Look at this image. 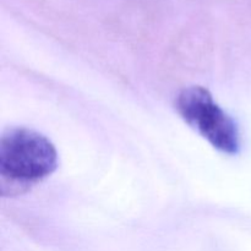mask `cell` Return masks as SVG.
Here are the masks:
<instances>
[{
	"label": "cell",
	"mask_w": 251,
	"mask_h": 251,
	"mask_svg": "<svg viewBox=\"0 0 251 251\" xmlns=\"http://www.w3.org/2000/svg\"><path fill=\"white\" fill-rule=\"evenodd\" d=\"M58 167V154L47 137L26 127H14L0 140L1 193H24L50 176Z\"/></svg>",
	"instance_id": "1"
},
{
	"label": "cell",
	"mask_w": 251,
	"mask_h": 251,
	"mask_svg": "<svg viewBox=\"0 0 251 251\" xmlns=\"http://www.w3.org/2000/svg\"><path fill=\"white\" fill-rule=\"evenodd\" d=\"M176 108L179 115L215 149L228 154L239 152L237 124L215 103L206 88L194 86L183 90L176 97Z\"/></svg>",
	"instance_id": "2"
}]
</instances>
